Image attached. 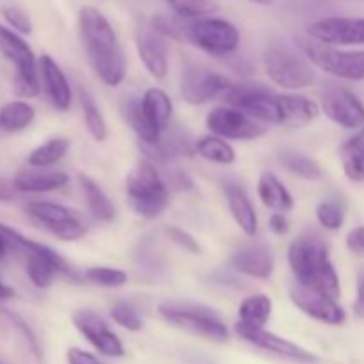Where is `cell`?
I'll return each mask as SVG.
<instances>
[{"label":"cell","mask_w":364,"mask_h":364,"mask_svg":"<svg viewBox=\"0 0 364 364\" xmlns=\"http://www.w3.org/2000/svg\"><path fill=\"white\" fill-rule=\"evenodd\" d=\"M73 326L78 333L107 358H123L124 345L116 333L109 327V323L96 313L89 309H80L73 313Z\"/></svg>","instance_id":"15"},{"label":"cell","mask_w":364,"mask_h":364,"mask_svg":"<svg viewBox=\"0 0 364 364\" xmlns=\"http://www.w3.org/2000/svg\"><path fill=\"white\" fill-rule=\"evenodd\" d=\"M308 36L313 41L329 46L364 45V18H322L309 25Z\"/></svg>","instance_id":"13"},{"label":"cell","mask_w":364,"mask_h":364,"mask_svg":"<svg viewBox=\"0 0 364 364\" xmlns=\"http://www.w3.org/2000/svg\"><path fill=\"white\" fill-rule=\"evenodd\" d=\"M70 139L66 137L48 139L41 146L32 149L27 159L28 166L36 167V169H45V167L55 166L57 162H60L66 156V153L70 151Z\"/></svg>","instance_id":"33"},{"label":"cell","mask_w":364,"mask_h":364,"mask_svg":"<svg viewBox=\"0 0 364 364\" xmlns=\"http://www.w3.org/2000/svg\"><path fill=\"white\" fill-rule=\"evenodd\" d=\"M78 95H80V105H82V112H84V123L85 128H87L89 135L95 139L96 142H103L107 139V123L105 117H103L102 110L100 107L96 105L95 98H92L91 92L87 89L80 87L78 89Z\"/></svg>","instance_id":"34"},{"label":"cell","mask_w":364,"mask_h":364,"mask_svg":"<svg viewBox=\"0 0 364 364\" xmlns=\"http://www.w3.org/2000/svg\"><path fill=\"white\" fill-rule=\"evenodd\" d=\"M352 139H355V141H363V142H364V127L361 128V130H359V134H355Z\"/></svg>","instance_id":"50"},{"label":"cell","mask_w":364,"mask_h":364,"mask_svg":"<svg viewBox=\"0 0 364 364\" xmlns=\"http://www.w3.org/2000/svg\"><path fill=\"white\" fill-rule=\"evenodd\" d=\"M347 247L355 256H364V226L350 230V233L347 235Z\"/></svg>","instance_id":"42"},{"label":"cell","mask_w":364,"mask_h":364,"mask_svg":"<svg viewBox=\"0 0 364 364\" xmlns=\"http://www.w3.org/2000/svg\"><path fill=\"white\" fill-rule=\"evenodd\" d=\"M231 87L233 82L230 78L208 68H188L181 77V95L191 105H203L219 96H226Z\"/></svg>","instance_id":"11"},{"label":"cell","mask_w":364,"mask_h":364,"mask_svg":"<svg viewBox=\"0 0 364 364\" xmlns=\"http://www.w3.org/2000/svg\"><path fill=\"white\" fill-rule=\"evenodd\" d=\"M167 237H169L174 244L180 245L183 251L191 252V255H201V245L198 244V240H196L188 231L180 230V228L176 226H171L169 230H167Z\"/></svg>","instance_id":"41"},{"label":"cell","mask_w":364,"mask_h":364,"mask_svg":"<svg viewBox=\"0 0 364 364\" xmlns=\"http://www.w3.org/2000/svg\"><path fill=\"white\" fill-rule=\"evenodd\" d=\"M132 208L144 219H155L169 205V188L149 160H141L127 178Z\"/></svg>","instance_id":"3"},{"label":"cell","mask_w":364,"mask_h":364,"mask_svg":"<svg viewBox=\"0 0 364 364\" xmlns=\"http://www.w3.org/2000/svg\"><path fill=\"white\" fill-rule=\"evenodd\" d=\"M0 53L14 64L13 91L21 98H34L41 91L38 77L39 63L23 38L0 25Z\"/></svg>","instance_id":"6"},{"label":"cell","mask_w":364,"mask_h":364,"mask_svg":"<svg viewBox=\"0 0 364 364\" xmlns=\"http://www.w3.org/2000/svg\"><path fill=\"white\" fill-rule=\"evenodd\" d=\"M290 299L306 316L327 326H341L347 320V313L338 301L320 291L294 283L290 287Z\"/></svg>","instance_id":"14"},{"label":"cell","mask_w":364,"mask_h":364,"mask_svg":"<svg viewBox=\"0 0 364 364\" xmlns=\"http://www.w3.org/2000/svg\"><path fill=\"white\" fill-rule=\"evenodd\" d=\"M137 53L142 64L155 80H164L169 71V53L167 43L160 32L153 28V25H142L137 31Z\"/></svg>","instance_id":"17"},{"label":"cell","mask_w":364,"mask_h":364,"mask_svg":"<svg viewBox=\"0 0 364 364\" xmlns=\"http://www.w3.org/2000/svg\"><path fill=\"white\" fill-rule=\"evenodd\" d=\"M251 2L258 4V6H272L274 0H251Z\"/></svg>","instance_id":"49"},{"label":"cell","mask_w":364,"mask_h":364,"mask_svg":"<svg viewBox=\"0 0 364 364\" xmlns=\"http://www.w3.org/2000/svg\"><path fill=\"white\" fill-rule=\"evenodd\" d=\"M25 270L31 279V283L36 288H48L52 284L53 277L57 274H70V267H68L66 259H50L45 256H27V263H25Z\"/></svg>","instance_id":"27"},{"label":"cell","mask_w":364,"mask_h":364,"mask_svg":"<svg viewBox=\"0 0 364 364\" xmlns=\"http://www.w3.org/2000/svg\"><path fill=\"white\" fill-rule=\"evenodd\" d=\"M279 110L287 127H306L320 114V107L302 95H279Z\"/></svg>","instance_id":"24"},{"label":"cell","mask_w":364,"mask_h":364,"mask_svg":"<svg viewBox=\"0 0 364 364\" xmlns=\"http://www.w3.org/2000/svg\"><path fill=\"white\" fill-rule=\"evenodd\" d=\"M183 38L213 57H226L240 46V32L223 18H201L183 25Z\"/></svg>","instance_id":"7"},{"label":"cell","mask_w":364,"mask_h":364,"mask_svg":"<svg viewBox=\"0 0 364 364\" xmlns=\"http://www.w3.org/2000/svg\"><path fill=\"white\" fill-rule=\"evenodd\" d=\"M6 237L2 235V231H0V259L4 258V255H6Z\"/></svg>","instance_id":"48"},{"label":"cell","mask_w":364,"mask_h":364,"mask_svg":"<svg viewBox=\"0 0 364 364\" xmlns=\"http://www.w3.org/2000/svg\"><path fill=\"white\" fill-rule=\"evenodd\" d=\"M28 215L34 217L39 224L46 228L52 235L64 242H75L85 235V224L73 210L50 201L27 203Z\"/></svg>","instance_id":"10"},{"label":"cell","mask_w":364,"mask_h":364,"mask_svg":"<svg viewBox=\"0 0 364 364\" xmlns=\"http://www.w3.org/2000/svg\"><path fill=\"white\" fill-rule=\"evenodd\" d=\"M345 215H347V208H345L343 201L336 198L323 199L316 208V219H318L320 226L329 231L340 230L345 223Z\"/></svg>","instance_id":"37"},{"label":"cell","mask_w":364,"mask_h":364,"mask_svg":"<svg viewBox=\"0 0 364 364\" xmlns=\"http://www.w3.org/2000/svg\"><path fill=\"white\" fill-rule=\"evenodd\" d=\"M123 114L127 123L130 124V128L135 132V135H137L139 141H141L142 144H156V142H160L162 134H159V132L148 123L146 116L142 114L141 98H139V96H128V98L124 100Z\"/></svg>","instance_id":"29"},{"label":"cell","mask_w":364,"mask_h":364,"mask_svg":"<svg viewBox=\"0 0 364 364\" xmlns=\"http://www.w3.org/2000/svg\"><path fill=\"white\" fill-rule=\"evenodd\" d=\"M11 297H14V290L9 287V284H6L2 279H0V301H7V299Z\"/></svg>","instance_id":"47"},{"label":"cell","mask_w":364,"mask_h":364,"mask_svg":"<svg viewBox=\"0 0 364 364\" xmlns=\"http://www.w3.org/2000/svg\"><path fill=\"white\" fill-rule=\"evenodd\" d=\"M39 71H41L45 91L48 95L50 102L53 103V107L57 110H63V112L70 109L71 100H73L71 85L66 73L60 70L59 64L50 55H41V59H39Z\"/></svg>","instance_id":"20"},{"label":"cell","mask_w":364,"mask_h":364,"mask_svg":"<svg viewBox=\"0 0 364 364\" xmlns=\"http://www.w3.org/2000/svg\"><path fill=\"white\" fill-rule=\"evenodd\" d=\"M80 187L91 215L98 223H110V220H114L116 208H114L112 201L105 194V191L92 178L85 176V174H80Z\"/></svg>","instance_id":"28"},{"label":"cell","mask_w":364,"mask_h":364,"mask_svg":"<svg viewBox=\"0 0 364 364\" xmlns=\"http://www.w3.org/2000/svg\"><path fill=\"white\" fill-rule=\"evenodd\" d=\"M279 164L291 173L294 176L302 178V180H308V181H316L322 178V167L316 160H313L311 156L304 155V153L297 151V149H283L279 153Z\"/></svg>","instance_id":"31"},{"label":"cell","mask_w":364,"mask_h":364,"mask_svg":"<svg viewBox=\"0 0 364 364\" xmlns=\"http://www.w3.org/2000/svg\"><path fill=\"white\" fill-rule=\"evenodd\" d=\"M78 34L89 64L103 84L117 87L127 77V60L116 31L105 14L96 7L78 11Z\"/></svg>","instance_id":"1"},{"label":"cell","mask_w":364,"mask_h":364,"mask_svg":"<svg viewBox=\"0 0 364 364\" xmlns=\"http://www.w3.org/2000/svg\"><path fill=\"white\" fill-rule=\"evenodd\" d=\"M269 228L274 235L281 237V235L288 233V230H290V224H288V219L284 217V213H274L269 220Z\"/></svg>","instance_id":"44"},{"label":"cell","mask_w":364,"mask_h":364,"mask_svg":"<svg viewBox=\"0 0 364 364\" xmlns=\"http://www.w3.org/2000/svg\"><path fill=\"white\" fill-rule=\"evenodd\" d=\"M13 181L18 192H27V194H45V192H53L66 187L70 178H68L66 173H60V171L28 169V171H21V173H18Z\"/></svg>","instance_id":"22"},{"label":"cell","mask_w":364,"mask_h":364,"mask_svg":"<svg viewBox=\"0 0 364 364\" xmlns=\"http://www.w3.org/2000/svg\"><path fill=\"white\" fill-rule=\"evenodd\" d=\"M258 196L267 208L276 213H284L294 210V196L281 183L279 178L274 173H263L258 181Z\"/></svg>","instance_id":"25"},{"label":"cell","mask_w":364,"mask_h":364,"mask_svg":"<svg viewBox=\"0 0 364 364\" xmlns=\"http://www.w3.org/2000/svg\"><path fill=\"white\" fill-rule=\"evenodd\" d=\"M2 16L6 18L7 23L18 31L20 34H31L32 32V21L28 18V14L25 11H21L20 7H14V6H6L2 7Z\"/></svg>","instance_id":"40"},{"label":"cell","mask_w":364,"mask_h":364,"mask_svg":"<svg viewBox=\"0 0 364 364\" xmlns=\"http://www.w3.org/2000/svg\"><path fill=\"white\" fill-rule=\"evenodd\" d=\"M68 364H103V363L100 361L95 354H91V352H85L82 350V348L73 347L68 350Z\"/></svg>","instance_id":"43"},{"label":"cell","mask_w":364,"mask_h":364,"mask_svg":"<svg viewBox=\"0 0 364 364\" xmlns=\"http://www.w3.org/2000/svg\"><path fill=\"white\" fill-rule=\"evenodd\" d=\"M110 316H112V320L117 326L124 327V329L130 331V333H139V331L142 329V326H144L142 316L139 315L137 309L127 301L116 302V304L112 306V309H110Z\"/></svg>","instance_id":"39"},{"label":"cell","mask_w":364,"mask_h":364,"mask_svg":"<svg viewBox=\"0 0 364 364\" xmlns=\"http://www.w3.org/2000/svg\"><path fill=\"white\" fill-rule=\"evenodd\" d=\"M206 127L213 135L233 141H252L265 135V127L235 107H215L206 116Z\"/></svg>","instance_id":"12"},{"label":"cell","mask_w":364,"mask_h":364,"mask_svg":"<svg viewBox=\"0 0 364 364\" xmlns=\"http://www.w3.org/2000/svg\"><path fill=\"white\" fill-rule=\"evenodd\" d=\"M84 277L89 283L103 288H121L128 281V274L124 270L112 269V267H91L85 270Z\"/></svg>","instance_id":"38"},{"label":"cell","mask_w":364,"mask_h":364,"mask_svg":"<svg viewBox=\"0 0 364 364\" xmlns=\"http://www.w3.org/2000/svg\"><path fill=\"white\" fill-rule=\"evenodd\" d=\"M341 164L348 180L364 181V142L350 139L341 146Z\"/></svg>","instance_id":"36"},{"label":"cell","mask_w":364,"mask_h":364,"mask_svg":"<svg viewBox=\"0 0 364 364\" xmlns=\"http://www.w3.org/2000/svg\"><path fill=\"white\" fill-rule=\"evenodd\" d=\"M226 102L240 112L247 114L252 119L263 123L281 124L279 95H274L269 87L262 84H233L226 92Z\"/></svg>","instance_id":"9"},{"label":"cell","mask_w":364,"mask_h":364,"mask_svg":"<svg viewBox=\"0 0 364 364\" xmlns=\"http://www.w3.org/2000/svg\"><path fill=\"white\" fill-rule=\"evenodd\" d=\"M301 48L313 66L343 80H364V50H340L313 39H302Z\"/></svg>","instance_id":"8"},{"label":"cell","mask_w":364,"mask_h":364,"mask_svg":"<svg viewBox=\"0 0 364 364\" xmlns=\"http://www.w3.org/2000/svg\"><path fill=\"white\" fill-rule=\"evenodd\" d=\"M224 192L235 223L247 237H255L258 233V215L245 188L238 183H228Z\"/></svg>","instance_id":"21"},{"label":"cell","mask_w":364,"mask_h":364,"mask_svg":"<svg viewBox=\"0 0 364 364\" xmlns=\"http://www.w3.org/2000/svg\"><path fill=\"white\" fill-rule=\"evenodd\" d=\"M159 313L167 323L196 336L212 341H226L230 338L226 323L208 306L188 301H166L159 306Z\"/></svg>","instance_id":"4"},{"label":"cell","mask_w":364,"mask_h":364,"mask_svg":"<svg viewBox=\"0 0 364 364\" xmlns=\"http://www.w3.org/2000/svg\"><path fill=\"white\" fill-rule=\"evenodd\" d=\"M322 110L333 123L348 130L364 127V103L348 89H327L322 96Z\"/></svg>","instance_id":"16"},{"label":"cell","mask_w":364,"mask_h":364,"mask_svg":"<svg viewBox=\"0 0 364 364\" xmlns=\"http://www.w3.org/2000/svg\"><path fill=\"white\" fill-rule=\"evenodd\" d=\"M196 153L201 159L208 160V162L219 164V166H231L237 160V153H235L233 146L223 137L217 135H205L194 144Z\"/></svg>","instance_id":"32"},{"label":"cell","mask_w":364,"mask_h":364,"mask_svg":"<svg viewBox=\"0 0 364 364\" xmlns=\"http://www.w3.org/2000/svg\"><path fill=\"white\" fill-rule=\"evenodd\" d=\"M272 315V301L263 294L251 295L244 299L238 306V323L237 326L247 329H265L267 322Z\"/></svg>","instance_id":"26"},{"label":"cell","mask_w":364,"mask_h":364,"mask_svg":"<svg viewBox=\"0 0 364 364\" xmlns=\"http://www.w3.org/2000/svg\"><path fill=\"white\" fill-rule=\"evenodd\" d=\"M36 117V110L23 100L9 102L0 107V130L6 134H16L31 127Z\"/></svg>","instance_id":"30"},{"label":"cell","mask_w":364,"mask_h":364,"mask_svg":"<svg viewBox=\"0 0 364 364\" xmlns=\"http://www.w3.org/2000/svg\"><path fill=\"white\" fill-rule=\"evenodd\" d=\"M354 311L359 318H364V270L358 276V297L354 302Z\"/></svg>","instance_id":"45"},{"label":"cell","mask_w":364,"mask_h":364,"mask_svg":"<svg viewBox=\"0 0 364 364\" xmlns=\"http://www.w3.org/2000/svg\"><path fill=\"white\" fill-rule=\"evenodd\" d=\"M288 263L295 276V283L320 291L334 301L340 299V277L322 237L316 233H304L291 242L288 249Z\"/></svg>","instance_id":"2"},{"label":"cell","mask_w":364,"mask_h":364,"mask_svg":"<svg viewBox=\"0 0 364 364\" xmlns=\"http://www.w3.org/2000/svg\"><path fill=\"white\" fill-rule=\"evenodd\" d=\"M142 114L146 116L148 123L155 128L159 134H164L169 127L171 116H173V100L164 89L149 87L141 96Z\"/></svg>","instance_id":"23"},{"label":"cell","mask_w":364,"mask_h":364,"mask_svg":"<svg viewBox=\"0 0 364 364\" xmlns=\"http://www.w3.org/2000/svg\"><path fill=\"white\" fill-rule=\"evenodd\" d=\"M16 196L18 191L16 187H14V181L0 178V201H13Z\"/></svg>","instance_id":"46"},{"label":"cell","mask_w":364,"mask_h":364,"mask_svg":"<svg viewBox=\"0 0 364 364\" xmlns=\"http://www.w3.org/2000/svg\"><path fill=\"white\" fill-rule=\"evenodd\" d=\"M237 334L245 340L247 343L255 345V347L262 348V350L272 352V354L279 355V358L291 359V361L297 363H316L318 358L315 354H311L309 350L302 348L301 345L294 343V341L287 340V338H281L277 334L270 333L265 329H247V327L237 326Z\"/></svg>","instance_id":"18"},{"label":"cell","mask_w":364,"mask_h":364,"mask_svg":"<svg viewBox=\"0 0 364 364\" xmlns=\"http://www.w3.org/2000/svg\"><path fill=\"white\" fill-rule=\"evenodd\" d=\"M263 64L270 80L288 91L309 87L316 78L308 57L287 45H270L263 55Z\"/></svg>","instance_id":"5"},{"label":"cell","mask_w":364,"mask_h":364,"mask_svg":"<svg viewBox=\"0 0 364 364\" xmlns=\"http://www.w3.org/2000/svg\"><path fill=\"white\" fill-rule=\"evenodd\" d=\"M171 9L181 20H201L210 18L219 11V4L215 0H166Z\"/></svg>","instance_id":"35"},{"label":"cell","mask_w":364,"mask_h":364,"mask_svg":"<svg viewBox=\"0 0 364 364\" xmlns=\"http://www.w3.org/2000/svg\"><path fill=\"white\" fill-rule=\"evenodd\" d=\"M231 267L244 276L255 277V279H269L274 272L272 249L267 244H249L238 249L230 259Z\"/></svg>","instance_id":"19"}]
</instances>
